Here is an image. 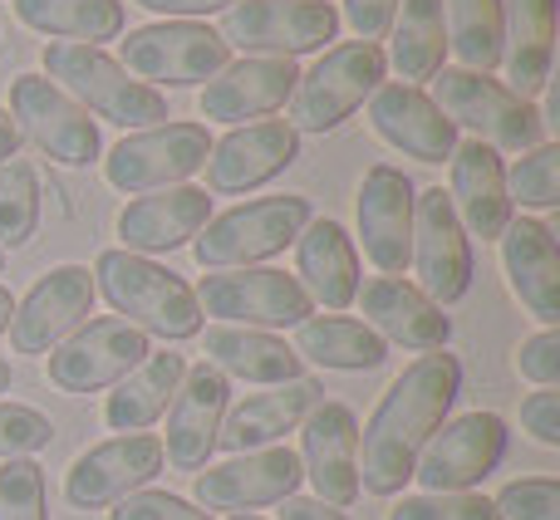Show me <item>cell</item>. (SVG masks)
<instances>
[{
	"mask_svg": "<svg viewBox=\"0 0 560 520\" xmlns=\"http://www.w3.org/2000/svg\"><path fill=\"white\" fill-rule=\"evenodd\" d=\"M463 393V364L443 348L413 358L378 398L374 417L359 433V492L398 496L413 482L418 452L443 427L447 407Z\"/></svg>",
	"mask_w": 560,
	"mask_h": 520,
	"instance_id": "obj_1",
	"label": "cell"
},
{
	"mask_svg": "<svg viewBox=\"0 0 560 520\" xmlns=\"http://www.w3.org/2000/svg\"><path fill=\"white\" fill-rule=\"evenodd\" d=\"M94 289H104V299L118 309V319L133 324L138 334H158V339L202 334V309H197L192 285L177 270L158 265L148 256L104 251L94 260Z\"/></svg>",
	"mask_w": 560,
	"mask_h": 520,
	"instance_id": "obj_2",
	"label": "cell"
},
{
	"mask_svg": "<svg viewBox=\"0 0 560 520\" xmlns=\"http://www.w3.org/2000/svg\"><path fill=\"white\" fill-rule=\"evenodd\" d=\"M45 79L59 84L84 114L104 118L114 128H153L167 123V98L158 88L138 84L114 55L94 45H45Z\"/></svg>",
	"mask_w": 560,
	"mask_h": 520,
	"instance_id": "obj_3",
	"label": "cell"
},
{
	"mask_svg": "<svg viewBox=\"0 0 560 520\" xmlns=\"http://www.w3.org/2000/svg\"><path fill=\"white\" fill-rule=\"evenodd\" d=\"M433 104L443 108V118L453 128H472L477 143L487 147H506V153H532V147L546 143V123L541 108L516 98L502 79L477 74V69H438L433 79Z\"/></svg>",
	"mask_w": 560,
	"mask_h": 520,
	"instance_id": "obj_4",
	"label": "cell"
},
{
	"mask_svg": "<svg viewBox=\"0 0 560 520\" xmlns=\"http://www.w3.org/2000/svg\"><path fill=\"white\" fill-rule=\"evenodd\" d=\"M384 49L369 45V39H345V45L325 49L300 74L285 123L295 133H335L339 123H349L359 114L364 98H374V88L384 84Z\"/></svg>",
	"mask_w": 560,
	"mask_h": 520,
	"instance_id": "obj_5",
	"label": "cell"
},
{
	"mask_svg": "<svg viewBox=\"0 0 560 520\" xmlns=\"http://www.w3.org/2000/svg\"><path fill=\"white\" fill-rule=\"evenodd\" d=\"M118 64L148 88H197L217 79L232 64V49L202 20H158V25H138L124 35Z\"/></svg>",
	"mask_w": 560,
	"mask_h": 520,
	"instance_id": "obj_6",
	"label": "cell"
},
{
	"mask_svg": "<svg viewBox=\"0 0 560 520\" xmlns=\"http://www.w3.org/2000/svg\"><path fill=\"white\" fill-rule=\"evenodd\" d=\"M310 222V202L295 192L285 197H256L242 202L232 212L212 216V222L197 232L192 256L202 270H252L256 260H271L285 246H295V236Z\"/></svg>",
	"mask_w": 560,
	"mask_h": 520,
	"instance_id": "obj_7",
	"label": "cell"
},
{
	"mask_svg": "<svg viewBox=\"0 0 560 520\" xmlns=\"http://www.w3.org/2000/svg\"><path fill=\"white\" fill-rule=\"evenodd\" d=\"M212 153V133L207 123H153L128 133L114 153L104 157V177L114 192L124 197H148V192H167L183 187L187 177H197L207 167Z\"/></svg>",
	"mask_w": 560,
	"mask_h": 520,
	"instance_id": "obj_8",
	"label": "cell"
},
{
	"mask_svg": "<svg viewBox=\"0 0 560 520\" xmlns=\"http://www.w3.org/2000/svg\"><path fill=\"white\" fill-rule=\"evenodd\" d=\"M10 123L20 138L39 147L49 163L59 167H89L98 163V123L65 94L59 84H49L45 74H15L10 79Z\"/></svg>",
	"mask_w": 560,
	"mask_h": 520,
	"instance_id": "obj_9",
	"label": "cell"
},
{
	"mask_svg": "<svg viewBox=\"0 0 560 520\" xmlns=\"http://www.w3.org/2000/svg\"><path fill=\"white\" fill-rule=\"evenodd\" d=\"M197 309L242 329H295L315 315V299L285 270H212L192 289Z\"/></svg>",
	"mask_w": 560,
	"mask_h": 520,
	"instance_id": "obj_10",
	"label": "cell"
},
{
	"mask_svg": "<svg viewBox=\"0 0 560 520\" xmlns=\"http://www.w3.org/2000/svg\"><path fill=\"white\" fill-rule=\"evenodd\" d=\"M217 35L226 49L236 45L246 55L295 59L325 49L339 35V10L329 0H236Z\"/></svg>",
	"mask_w": 560,
	"mask_h": 520,
	"instance_id": "obj_11",
	"label": "cell"
},
{
	"mask_svg": "<svg viewBox=\"0 0 560 520\" xmlns=\"http://www.w3.org/2000/svg\"><path fill=\"white\" fill-rule=\"evenodd\" d=\"M148 354H153V348H148V334H138V329L124 324L118 315H104V319H84L65 344L49 348L45 374L59 393L84 398V393L114 388L118 378L133 374Z\"/></svg>",
	"mask_w": 560,
	"mask_h": 520,
	"instance_id": "obj_12",
	"label": "cell"
},
{
	"mask_svg": "<svg viewBox=\"0 0 560 520\" xmlns=\"http://www.w3.org/2000/svg\"><path fill=\"white\" fill-rule=\"evenodd\" d=\"M300 482H305L300 452L276 442V447H256V452H236L222 466H202L192 476V496L202 511L256 516L261 506H280L285 496H295Z\"/></svg>",
	"mask_w": 560,
	"mask_h": 520,
	"instance_id": "obj_13",
	"label": "cell"
},
{
	"mask_svg": "<svg viewBox=\"0 0 560 520\" xmlns=\"http://www.w3.org/2000/svg\"><path fill=\"white\" fill-rule=\"evenodd\" d=\"M158 472H163V442L153 433H118L74 457L65 472V501L74 511H108L124 496L143 492Z\"/></svg>",
	"mask_w": 560,
	"mask_h": 520,
	"instance_id": "obj_14",
	"label": "cell"
},
{
	"mask_svg": "<svg viewBox=\"0 0 560 520\" xmlns=\"http://www.w3.org/2000/svg\"><path fill=\"white\" fill-rule=\"evenodd\" d=\"M502 457H506V423L497 413H467L428 437V447L418 452L413 482L428 496L472 492L477 482H487L497 472Z\"/></svg>",
	"mask_w": 560,
	"mask_h": 520,
	"instance_id": "obj_15",
	"label": "cell"
},
{
	"mask_svg": "<svg viewBox=\"0 0 560 520\" xmlns=\"http://www.w3.org/2000/svg\"><path fill=\"white\" fill-rule=\"evenodd\" d=\"M408 265L418 270V289L438 309L457 305L472 289V246L443 187H423L413 197V260Z\"/></svg>",
	"mask_w": 560,
	"mask_h": 520,
	"instance_id": "obj_16",
	"label": "cell"
},
{
	"mask_svg": "<svg viewBox=\"0 0 560 520\" xmlns=\"http://www.w3.org/2000/svg\"><path fill=\"white\" fill-rule=\"evenodd\" d=\"M413 197L418 187L394 163L369 167L359 182V241H364V256L378 275H404L413 260Z\"/></svg>",
	"mask_w": 560,
	"mask_h": 520,
	"instance_id": "obj_17",
	"label": "cell"
},
{
	"mask_svg": "<svg viewBox=\"0 0 560 520\" xmlns=\"http://www.w3.org/2000/svg\"><path fill=\"white\" fill-rule=\"evenodd\" d=\"M89 309H94L89 265H55L30 285V295L10 315V348L15 354H49L84 324Z\"/></svg>",
	"mask_w": 560,
	"mask_h": 520,
	"instance_id": "obj_18",
	"label": "cell"
},
{
	"mask_svg": "<svg viewBox=\"0 0 560 520\" xmlns=\"http://www.w3.org/2000/svg\"><path fill=\"white\" fill-rule=\"evenodd\" d=\"M300 157V133L285 118H256L242 123L212 143L207 153V187L217 197H246L256 187H266L271 177H280L290 163Z\"/></svg>",
	"mask_w": 560,
	"mask_h": 520,
	"instance_id": "obj_19",
	"label": "cell"
},
{
	"mask_svg": "<svg viewBox=\"0 0 560 520\" xmlns=\"http://www.w3.org/2000/svg\"><path fill=\"white\" fill-rule=\"evenodd\" d=\"M226 398H232V383L217 374L212 364H197L183 374V388H177L173 407H167V437L163 442V466L173 472H202L207 457L217 452V433H222L226 417Z\"/></svg>",
	"mask_w": 560,
	"mask_h": 520,
	"instance_id": "obj_20",
	"label": "cell"
},
{
	"mask_svg": "<svg viewBox=\"0 0 560 520\" xmlns=\"http://www.w3.org/2000/svg\"><path fill=\"white\" fill-rule=\"evenodd\" d=\"M300 466L315 486V501L325 506H354L359 501V423L354 407L345 403H315L305 413L300 433Z\"/></svg>",
	"mask_w": 560,
	"mask_h": 520,
	"instance_id": "obj_21",
	"label": "cell"
},
{
	"mask_svg": "<svg viewBox=\"0 0 560 520\" xmlns=\"http://www.w3.org/2000/svg\"><path fill=\"white\" fill-rule=\"evenodd\" d=\"M300 84L295 59H276V55H246L236 64H226L217 79H207L202 94H197V108L212 123H236L242 128L246 118H266L276 108L290 104Z\"/></svg>",
	"mask_w": 560,
	"mask_h": 520,
	"instance_id": "obj_22",
	"label": "cell"
},
{
	"mask_svg": "<svg viewBox=\"0 0 560 520\" xmlns=\"http://www.w3.org/2000/svg\"><path fill=\"white\" fill-rule=\"evenodd\" d=\"M212 222V197L202 187H167V192H148L118 212V251L133 256H167L177 246H192L197 232Z\"/></svg>",
	"mask_w": 560,
	"mask_h": 520,
	"instance_id": "obj_23",
	"label": "cell"
},
{
	"mask_svg": "<svg viewBox=\"0 0 560 520\" xmlns=\"http://www.w3.org/2000/svg\"><path fill=\"white\" fill-rule=\"evenodd\" d=\"M369 128L394 153L418 157V163H447L457 147V128L413 84H378L374 98H369Z\"/></svg>",
	"mask_w": 560,
	"mask_h": 520,
	"instance_id": "obj_24",
	"label": "cell"
},
{
	"mask_svg": "<svg viewBox=\"0 0 560 520\" xmlns=\"http://www.w3.org/2000/svg\"><path fill=\"white\" fill-rule=\"evenodd\" d=\"M359 309H364V324L374 329L384 344H404L418 354H433L453 339V319L433 305L418 285H408L404 275H378L359 289Z\"/></svg>",
	"mask_w": 560,
	"mask_h": 520,
	"instance_id": "obj_25",
	"label": "cell"
},
{
	"mask_svg": "<svg viewBox=\"0 0 560 520\" xmlns=\"http://www.w3.org/2000/svg\"><path fill=\"white\" fill-rule=\"evenodd\" d=\"M502 241V270L512 295L526 305V315H536L546 329L560 324V251H556V232L546 222L516 216L506 222Z\"/></svg>",
	"mask_w": 560,
	"mask_h": 520,
	"instance_id": "obj_26",
	"label": "cell"
},
{
	"mask_svg": "<svg viewBox=\"0 0 560 520\" xmlns=\"http://www.w3.org/2000/svg\"><path fill=\"white\" fill-rule=\"evenodd\" d=\"M447 163H453V187H447V202H453L463 232L482 236V241H497V236L506 232V222H512L506 167H502V157H497V147L467 138V143L453 147V157H447Z\"/></svg>",
	"mask_w": 560,
	"mask_h": 520,
	"instance_id": "obj_27",
	"label": "cell"
},
{
	"mask_svg": "<svg viewBox=\"0 0 560 520\" xmlns=\"http://www.w3.org/2000/svg\"><path fill=\"white\" fill-rule=\"evenodd\" d=\"M556 59V0H502V64L506 88L532 104L551 88Z\"/></svg>",
	"mask_w": 560,
	"mask_h": 520,
	"instance_id": "obj_28",
	"label": "cell"
},
{
	"mask_svg": "<svg viewBox=\"0 0 560 520\" xmlns=\"http://www.w3.org/2000/svg\"><path fill=\"white\" fill-rule=\"evenodd\" d=\"M319 403V383L315 378H290V383H271L266 393H252L246 403L226 407L217 447L226 452H256V447H276L290 427L305 423V413Z\"/></svg>",
	"mask_w": 560,
	"mask_h": 520,
	"instance_id": "obj_29",
	"label": "cell"
},
{
	"mask_svg": "<svg viewBox=\"0 0 560 520\" xmlns=\"http://www.w3.org/2000/svg\"><path fill=\"white\" fill-rule=\"evenodd\" d=\"M295 280L325 309H349L359 295V251L339 222H305L295 236Z\"/></svg>",
	"mask_w": 560,
	"mask_h": 520,
	"instance_id": "obj_30",
	"label": "cell"
},
{
	"mask_svg": "<svg viewBox=\"0 0 560 520\" xmlns=\"http://www.w3.org/2000/svg\"><path fill=\"white\" fill-rule=\"evenodd\" d=\"M202 354L222 378H242V383H290L300 378V354L285 339L266 334V329L242 324H212L202 329Z\"/></svg>",
	"mask_w": 560,
	"mask_h": 520,
	"instance_id": "obj_31",
	"label": "cell"
},
{
	"mask_svg": "<svg viewBox=\"0 0 560 520\" xmlns=\"http://www.w3.org/2000/svg\"><path fill=\"white\" fill-rule=\"evenodd\" d=\"M187 358L183 354H148L128 378H118L114 393L104 398V423L114 433H143L173 407L177 388H183Z\"/></svg>",
	"mask_w": 560,
	"mask_h": 520,
	"instance_id": "obj_32",
	"label": "cell"
},
{
	"mask_svg": "<svg viewBox=\"0 0 560 520\" xmlns=\"http://www.w3.org/2000/svg\"><path fill=\"white\" fill-rule=\"evenodd\" d=\"M295 348L300 358L319 368H339V374H369L388 358V344L364 324V319L349 315H310L305 324H295Z\"/></svg>",
	"mask_w": 560,
	"mask_h": 520,
	"instance_id": "obj_33",
	"label": "cell"
},
{
	"mask_svg": "<svg viewBox=\"0 0 560 520\" xmlns=\"http://www.w3.org/2000/svg\"><path fill=\"white\" fill-rule=\"evenodd\" d=\"M25 29L55 45H104L124 35V0H15Z\"/></svg>",
	"mask_w": 560,
	"mask_h": 520,
	"instance_id": "obj_34",
	"label": "cell"
},
{
	"mask_svg": "<svg viewBox=\"0 0 560 520\" xmlns=\"http://www.w3.org/2000/svg\"><path fill=\"white\" fill-rule=\"evenodd\" d=\"M394 69L404 84H428L447 59L443 0H404V15H394Z\"/></svg>",
	"mask_w": 560,
	"mask_h": 520,
	"instance_id": "obj_35",
	"label": "cell"
},
{
	"mask_svg": "<svg viewBox=\"0 0 560 520\" xmlns=\"http://www.w3.org/2000/svg\"><path fill=\"white\" fill-rule=\"evenodd\" d=\"M443 25L463 69L492 74L502 64V0H443Z\"/></svg>",
	"mask_w": 560,
	"mask_h": 520,
	"instance_id": "obj_36",
	"label": "cell"
},
{
	"mask_svg": "<svg viewBox=\"0 0 560 520\" xmlns=\"http://www.w3.org/2000/svg\"><path fill=\"white\" fill-rule=\"evenodd\" d=\"M39 226V173L30 157L0 163V251L30 246Z\"/></svg>",
	"mask_w": 560,
	"mask_h": 520,
	"instance_id": "obj_37",
	"label": "cell"
},
{
	"mask_svg": "<svg viewBox=\"0 0 560 520\" xmlns=\"http://www.w3.org/2000/svg\"><path fill=\"white\" fill-rule=\"evenodd\" d=\"M506 197L532 212H556L560 206V147L541 143L532 153H522L506 173Z\"/></svg>",
	"mask_w": 560,
	"mask_h": 520,
	"instance_id": "obj_38",
	"label": "cell"
},
{
	"mask_svg": "<svg viewBox=\"0 0 560 520\" xmlns=\"http://www.w3.org/2000/svg\"><path fill=\"white\" fill-rule=\"evenodd\" d=\"M0 520H49L45 466L35 457H10L0 466Z\"/></svg>",
	"mask_w": 560,
	"mask_h": 520,
	"instance_id": "obj_39",
	"label": "cell"
},
{
	"mask_svg": "<svg viewBox=\"0 0 560 520\" xmlns=\"http://www.w3.org/2000/svg\"><path fill=\"white\" fill-rule=\"evenodd\" d=\"M388 520H502L497 506L477 492H447V496H404L388 511Z\"/></svg>",
	"mask_w": 560,
	"mask_h": 520,
	"instance_id": "obj_40",
	"label": "cell"
},
{
	"mask_svg": "<svg viewBox=\"0 0 560 520\" xmlns=\"http://www.w3.org/2000/svg\"><path fill=\"white\" fill-rule=\"evenodd\" d=\"M55 442V423L30 403H0V457H35Z\"/></svg>",
	"mask_w": 560,
	"mask_h": 520,
	"instance_id": "obj_41",
	"label": "cell"
},
{
	"mask_svg": "<svg viewBox=\"0 0 560 520\" xmlns=\"http://www.w3.org/2000/svg\"><path fill=\"white\" fill-rule=\"evenodd\" d=\"M492 506L502 520H560V482L556 476H526V482L502 486Z\"/></svg>",
	"mask_w": 560,
	"mask_h": 520,
	"instance_id": "obj_42",
	"label": "cell"
},
{
	"mask_svg": "<svg viewBox=\"0 0 560 520\" xmlns=\"http://www.w3.org/2000/svg\"><path fill=\"white\" fill-rule=\"evenodd\" d=\"M108 520H212V511H202V506L183 501V496L173 492H133L124 496L118 506H108Z\"/></svg>",
	"mask_w": 560,
	"mask_h": 520,
	"instance_id": "obj_43",
	"label": "cell"
},
{
	"mask_svg": "<svg viewBox=\"0 0 560 520\" xmlns=\"http://www.w3.org/2000/svg\"><path fill=\"white\" fill-rule=\"evenodd\" d=\"M516 374L532 378L536 388L560 383V334L556 329H541V334H532L522 348H516Z\"/></svg>",
	"mask_w": 560,
	"mask_h": 520,
	"instance_id": "obj_44",
	"label": "cell"
},
{
	"mask_svg": "<svg viewBox=\"0 0 560 520\" xmlns=\"http://www.w3.org/2000/svg\"><path fill=\"white\" fill-rule=\"evenodd\" d=\"M522 427L536 437L541 447H560V393L556 388H541L522 403Z\"/></svg>",
	"mask_w": 560,
	"mask_h": 520,
	"instance_id": "obj_45",
	"label": "cell"
},
{
	"mask_svg": "<svg viewBox=\"0 0 560 520\" xmlns=\"http://www.w3.org/2000/svg\"><path fill=\"white\" fill-rule=\"evenodd\" d=\"M394 15H398V0H345V20H349V29H354L359 39H369V45L388 35Z\"/></svg>",
	"mask_w": 560,
	"mask_h": 520,
	"instance_id": "obj_46",
	"label": "cell"
},
{
	"mask_svg": "<svg viewBox=\"0 0 560 520\" xmlns=\"http://www.w3.org/2000/svg\"><path fill=\"white\" fill-rule=\"evenodd\" d=\"M133 5L153 10L163 20H202V15H217V10H232L236 0H133Z\"/></svg>",
	"mask_w": 560,
	"mask_h": 520,
	"instance_id": "obj_47",
	"label": "cell"
},
{
	"mask_svg": "<svg viewBox=\"0 0 560 520\" xmlns=\"http://www.w3.org/2000/svg\"><path fill=\"white\" fill-rule=\"evenodd\" d=\"M280 520H349V516L315 501V496H285V501H280Z\"/></svg>",
	"mask_w": 560,
	"mask_h": 520,
	"instance_id": "obj_48",
	"label": "cell"
},
{
	"mask_svg": "<svg viewBox=\"0 0 560 520\" xmlns=\"http://www.w3.org/2000/svg\"><path fill=\"white\" fill-rule=\"evenodd\" d=\"M10 157H20V133L10 123V114L0 108V163H10Z\"/></svg>",
	"mask_w": 560,
	"mask_h": 520,
	"instance_id": "obj_49",
	"label": "cell"
},
{
	"mask_svg": "<svg viewBox=\"0 0 560 520\" xmlns=\"http://www.w3.org/2000/svg\"><path fill=\"white\" fill-rule=\"evenodd\" d=\"M10 315H15V299H10V289L0 285V334L10 329Z\"/></svg>",
	"mask_w": 560,
	"mask_h": 520,
	"instance_id": "obj_50",
	"label": "cell"
},
{
	"mask_svg": "<svg viewBox=\"0 0 560 520\" xmlns=\"http://www.w3.org/2000/svg\"><path fill=\"white\" fill-rule=\"evenodd\" d=\"M10 383H15V374H10V364L0 358V393H10Z\"/></svg>",
	"mask_w": 560,
	"mask_h": 520,
	"instance_id": "obj_51",
	"label": "cell"
},
{
	"mask_svg": "<svg viewBox=\"0 0 560 520\" xmlns=\"http://www.w3.org/2000/svg\"><path fill=\"white\" fill-rule=\"evenodd\" d=\"M232 520H261V516H232Z\"/></svg>",
	"mask_w": 560,
	"mask_h": 520,
	"instance_id": "obj_52",
	"label": "cell"
},
{
	"mask_svg": "<svg viewBox=\"0 0 560 520\" xmlns=\"http://www.w3.org/2000/svg\"><path fill=\"white\" fill-rule=\"evenodd\" d=\"M0 270H5V251H0Z\"/></svg>",
	"mask_w": 560,
	"mask_h": 520,
	"instance_id": "obj_53",
	"label": "cell"
}]
</instances>
